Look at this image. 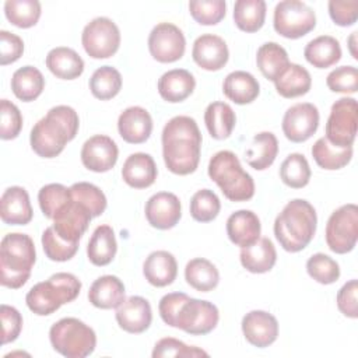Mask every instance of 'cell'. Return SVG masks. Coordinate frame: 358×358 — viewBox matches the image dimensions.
<instances>
[{
	"instance_id": "6da1fadb",
	"label": "cell",
	"mask_w": 358,
	"mask_h": 358,
	"mask_svg": "<svg viewBox=\"0 0 358 358\" xmlns=\"http://www.w3.org/2000/svg\"><path fill=\"white\" fill-rule=\"evenodd\" d=\"M161 140L168 171L185 176L197 169L203 138L193 117L179 115L169 119L164 126Z\"/></svg>"
},
{
	"instance_id": "7a4b0ae2",
	"label": "cell",
	"mask_w": 358,
	"mask_h": 358,
	"mask_svg": "<svg viewBox=\"0 0 358 358\" xmlns=\"http://www.w3.org/2000/svg\"><path fill=\"white\" fill-rule=\"evenodd\" d=\"M78 126V115L71 106H53L34 124L29 136L31 148L42 158H55L76 137Z\"/></svg>"
},
{
	"instance_id": "3957f363",
	"label": "cell",
	"mask_w": 358,
	"mask_h": 358,
	"mask_svg": "<svg viewBox=\"0 0 358 358\" xmlns=\"http://www.w3.org/2000/svg\"><path fill=\"white\" fill-rule=\"evenodd\" d=\"M316 225L317 217L313 206L303 199H294L275 217L274 235L284 250L296 253L310 243Z\"/></svg>"
},
{
	"instance_id": "277c9868",
	"label": "cell",
	"mask_w": 358,
	"mask_h": 358,
	"mask_svg": "<svg viewBox=\"0 0 358 358\" xmlns=\"http://www.w3.org/2000/svg\"><path fill=\"white\" fill-rule=\"evenodd\" d=\"M36 260L35 245L27 234L13 232L4 235L0 243V282L3 287L17 289L29 278Z\"/></svg>"
},
{
	"instance_id": "5b68a950",
	"label": "cell",
	"mask_w": 358,
	"mask_h": 358,
	"mask_svg": "<svg viewBox=\"0 0 358 358\" xmlns=\"http://www.w3.org/2000/svg\"><path fill=\"white\" fill-rule=\"evenodd\" d=\"M208 176L231 201H248L255 196V180L232 151L222 150L211 157Z\"/></svg>"
},
{
	"instance_id": "8992f818",
	"label": "cell",
	"mask_w": 358,
	"mask_h": 358,
	"mask_svg": "<svg viewBox=\"0 0 358 358\" xmlns=\"http://www.w3.org/2000/svg\"><path fill=\"white\" fill-rule=\"evenodd\" d=\"M81 291V281L71 273H56L46 281L35 284L27 294L25 302L31 312L48 316L62 305L74 301Z\"/></svg>"
},
{
	"instance_id": "52a82bcc",
	"label": "cell",
	"mask_w": 358,
	"mask_h": 358,
	"mask_svg": "<svg viewBox=\"0 0 358 358\" xmlns=\"http://www.w3.org/2000/svg\"><path fill=\"white\" fill-rule=\"evenodd\" d=\"M49 340L55 351L67 358H85L96 347L94 329L77 317H63L52 324Z\"/></svg>"
},
{
	"instance_id": "ba28073f",
	"label": "cell",
	"mask_w": 358,
	"mask_h": 358,
	"mask_svg": "<svg viewBox=\"0 0 358 358\" xmlns=\"http://www.w3.org/2000/svg\"><path fill=\"white\" fill-rule=\"evenodd\" d=\"M273 25L277 34L288 39H298L316 27L315 11L299 0H284L274 8Z\"/></svg>"
},
{
	"instance_id": "9c48e42d",
	"label": "cell",
	"mask_w": 358,
	"mask_h": 358,
	"mask_svg": "<svg viewBox=\"0 0 358 358\" xmlns=\"http://www.w3.org/2000/svg\"><path fill=\"white\" fill-rule=\"evenodd\" d=\"M358 241V207L354 203L334 210L326 224V243L337 255L351 252Z\"/></svg>"
},
{
	"instance_id": "30bf717a",
	"label": "cell",
	"mask_w": 358,
	"mask_h": 358,
	"mask_svg": "<svg viewBox=\"0 0 358 358\" xmlns=\"http://www.w3.org/2000/svg\"><path fill=\"white\" fill-rule=\"evenodd\" d=\"M218 320L220 312L213 302L187 295L175 315L172 327L180 329L192 336H204L217 327Z\"/></svg>"
},
{
	"instance_id": "8fae6325",
	"label": "cell",
	"mask_w": 358,
	"mask_h": 358,
	"mask_svg": "<svg viewBox=\"0 0 358 358\" xmlns=\"http://www.w3.org/2000/svg\"><path fill=\"white\" fill-rule=\"evenodd\" d=\"M358 124V105L354 98H340L330 109L326 123V138L337 147H350L355 141Z\"/></svg>"
},
{
	"instance_id": "7c38bea8",
	"label": "cell",
	"mask_w": 358,
	"mask_h": 358,
	"mask_svg": "<svg viewBox=\"0 0 358 358\" xmlns=\"http://www.w3.org/2000/svg\"><path fill=\"white\" fill-rule=\"evenodd\" d=\"M81 43L90 57L108 59L120 46V31L110 18L96 17L84 27Z\"/></svg>"
},
{
	"instance_id": "4fadbf2b",
	"label": "cell",
	"mask_w": 358,
	"mask_h": 358,
	"mask_svg": "<svg viewBox=\"0 0 358 358\" xmlns=\"http://www.w3.org/2000/svg\"><path fill=\"white\" fill-rule=\"evenodd\" d=\"M185 49V35L175 24L159 22L148 35L150 55L159 63H173L182 59Z\"/></svg>"
},
{
	"instance_id": "5bb4252c",
	"label": "cell",
	"mask_w": 358,
	"mask_h": 358,
	"mask_svg": "<svg viewBox=\"0 0 358 358\" xmlns=\"http://www.w3.org/2000/svg\"><path fill=\"white\" fill-rule=\"evenodd\" d=\"M319 126V109L310 102H299L287 109L282 117V133L292 143L309 140Z\"/></svg>"
},
{
	"instance_id": "9a60e30c",
	"label": "cell",
	"mask_w": 358,
	"mask_h": 358,
	"mask_svg": "<svg viewBox=\"0 0 358 358\" xmlns=\"http://www.w3.org/2000/svg\"><path fill=\"white\" fill-rule=\"evenodd\" d=\"M91 220L92 215L88 208L70 197L69 201H66L55 214L52 227L63 239L80 243V239L87 231Z\"/></svg>"
},
{
	"instance_id": "2e32d148",
	"label": "cell",
	"mask_w": 358,
	"mask_h": 358,
	"mask_svg": "<svg viewBox=\"0 0 358 358\" xmlns=\"http://www.w3.org/2000/svg\"><path fill=\"white\" fill-rule=\"evenodd\" d=\"M119 157V148L116 143L105 134H95L90 137L81 148V162L92 172H108L110 171Z\"/></svg>"
},
{
	"instance_id": "e0dca14e",
	"label": "cell",
	"mask_w": 358,
	"mask_h": 358,
	"mask_svg": "<svg viewBox=\"0 0 358 358\" xmlns=\"http://www.w3.org/2000/svg\"><path fill=\"white\" fill-rule=\"evenodd\" d=\"M145 218L148 224L157 229L173 228L182 217V206L179 197L171 192H158L145 203Z\"/></svg>"
},
{
	"instance_id": "ac0fdd59",
	"label": "cell",
	"mask_w": 358,
	"mask_h": 358,
	"mask_svg": "<svg viewBox=\"0 0 358 358\" xmlns=\"http://www.w3.org/2000/svg\"><path fill=\"white\" fill-rule=\"evenodd\" d=\"M242 333L249 344L266 348L278 337V322L266 310H250L242 319Z\"/></svg>"
},
{
	"instance_id": "d6986e66",
	"label": "cell",
	"mask_w": 358,
	"mask_h": 358,
	"mask_svg": "<svg viewBox=\"0 0 358 358\" xmlns=\"http://www.w3.org/2000/svg\"><path fill=\"white\" fill-rule=\"evenodd\" d=\"M115 317L122 330L131 334L143 333L152 322L151 305L143 296H129L116 308Z\"/></svg>"
},
{
	"instance_id": "ffe728a7",
	"label": "cell",
	"mask_w": 358,
	"mask_h": 358,
	"mask_svg": "<svg viewBox=\"0 0 358 358\" xmlns=\"http://www.w3.org/2000/svg\"><path fill=\"white\" fill-rule=\"evenodd\" d=\"M192 57L199 67L207 71H218L227 64L229 59V50L221 36L214 34H204L194 41Z\"/></svg>"
},
{
	"instance_id": "44dd1931",
	"label": "cell",
	"mask_w": 358,
	"mask_h": 358,
	"mask_svg": "<svg viewBox=\"0 0 358 358\" xmlns=\"http://www.w3.org/2000/svg\"><path fill=\"white\" fill-rule=\"evenodd\" d=\"M120 137L129 144L145 143L152 131V117L141 106L126 108L117 119Z\"/></svg>"
},
{
	"instance_id": "7402d4cb",
	"label": "cell",
	"mask_w": 358,
	"mask_h": 358,
	"mask_svg": "<svg viewBox=\"0 0 358 358\" xmlns=\"http://www.w3.org/2000/svg\"><path fill=\"white\" fill-rule=\"evenodd\" d=\"M28 192L21 186H10L4 190L0 200V217L8 225H25L32 220Z\"/></svg>"
},
{
	"instance_id": "603a6c76",
	"label": "cell",
	"mask_w": 358,
	"mask_h": 358,
	"mask_svg": "<svg viewBox=\"0 0 358 358\" xmlns=\"http://www.w3.org/2000/svg\"><path fill=\"white\" fill-rule=\"evenodd\" d=\"M260 220L250 210H238L227 220V235L229 241L239 248L255 243L260 238Z\"/></svg>"
},
{
	"instance_id": "cb8c5ba5",
	"label": "cell",
	"mask_w": 358,
	"mask_h": 358,
	"mask_svg": "<svg viewBox=\"0 0 358 358\" xmlns=\"http://www.w3.org/2000/svg\"><path fill=\"white\" fill-rule=\"evenodd\" d=\"M158 171L154 158L145 152L129 155L122 168V178L130 187L145 189L157 179Z\"/></svg>"
},
{
	"instance_id": "d4e9b609",
	"label": "cell",
	"mask_w": 358,
	"mask_h": 358,
	"mask_svg": "<svg viewBox=\"0 0 358 358\" xmlns=\"http://www.w3.org/2000/svg\"><path fill=\"white\" fill-rule=\"evenodd\" d=\"M145 280L154 287L171 285L178 275V263L172 253L166 250L151 252L143 264Z\"/></svg>"
},
{
	"instance_id": "484cf974",
	"label": "cell",
	"mask_w": 358,
	"mask_h": 358,
	"mask_svg": "<svg viewBox=\"0 0 358 358\" xmlns=\"http://www.w3.org/2000/svg\"><path fill=\"white\" fill-rule=\"evenodd\" d=\"M124 296V284L110 274L98 277L88 291V301L99 309H116L126 299Z\"/></svg>"
},
{
	"instance_id": "4316f807",
	"label": "cell",
	"mask_w": 358,
	"mask_h": 358,
	"mask_svg": "<svg viewBox=\"0 0 358 358\" xmlns=\"http://www.w3.org/2000/svg\"><path fill=\"white\" fill-rule=\"evenodd\" d=\"M196 80L185 69H173L164 73L158 80V92L166 102L176 103L185 101L194 91Z\"/></svg>"
},
{
	"instance_id": "83f0119b",
	"label": "cell",
	"mask_w": 358,
	"mask_h": 358,
	"mask_svg": "<svg viewBox=\"0 0 358 358\" xmlns=\"http://www.w3.org/2000/svg\"><path fill=\"white\" fill-rule=\"evenodd\" d=\"M241 264L250 273L262 274L270 271L277 262V252L268 238H259L255 243L241 248Z\"/></svg>"
},
{
	"instance_id": "f1b7e54d",
	"label": "cell",
	"mask_w": 358,
	"mask_h": 358,
	"mask_svg": "<svg viewBox=\"0 0 358 358\" xmlns=\"http://www.w3.org/2000/svg\"><path fill=\"white\" fill-rule=\"evenodd\" d=\"M222 92L229 101L238 105H246L259 96L260 84L250 73L236 70L225 77L222 83Z\"/></svg>"
},
{
	"instance_id": "f546056e",
	"label": "cell",
	"mask_w": 358,
	"mask_h": 358,
	"mask_svg": "<svg viewBox=\"0 0 358 358\" xmlns=\"http://www.w3.org/2000/svg\"><path fill=\"white\" fill-rule=\"evenodd\" d=\"M46 67L62 80L78 78L84 71V60L71 48L57 46L49 50L46 56Z\"/></svg>"
},
{
	"instance_id": "4dcf8cb0",
	"label": "cell",
	"mask_w": 358,
	"mask_h": 358,
	"mask_svg": "<svg viewBox=\"0 0 358 358\" xmlns=\"http://www.w3.org/2000/svg\"><path fill=\"white\" fill-rule=\"evenodd\" d=\"M303 56L313 67L327 69L341 59V46L334 36L320 35L308 42Z\"/></svg>"
},
{
	"instance_id": "1f68e13d",
	"label": "cell",
	"mask_w": 358,
	"mask_h": 358,
	"mask_svg": "<svg viewBox=\"0 0 358 358\" xmlns=\"http://www.w3.org/2000/svg\"><path fill=\"white\" fill-rule=\"evenodd\" d=\"M116 250L117 243L112 227L106 224L96 227L87 246L88 260L94 266H106L115 259Z\"/></svg>"
},
{
	"instance_id": "d6a6232c",
	"label": "cell",
	"mask_w": 358,
	"mask_h": 358,
	"mask_svg": "<svg viewBox=\"0 0 358 358\" xmlns=\"http://www.w3.org/2000/svg\"><path fill=\"white\" fill-rule=\"evenodd\" d=\"M278 154V141L271 131L257 133L245 152L246 162L256 171H264L273 165Z\"/></svg>"
},
{
	"instance_id": "836d02e7",
	"label": "cell",
	"mask_w": 358,
	"mask_h": 358,
	"mask_svg": "<svg viewBox=\"0 0 358 358\" xmlns=\"http://www.w3.org/2000/svg\"><path fill=\"white\" fill-rule=\"evenodd\" d=\"M204 123L210 136L215 140H225L232 134L236 123L234 109L225 102H211L204 112Z\"/></svg>"
},
{
	"instance_id": "e575fe53",
	"label": "cell",
	"mask_w": 358,
	"mask_h": 358,
	"mask_svg": "<svg viewBox=\"0 0 358 358\" xmlns=\"http://www.w3.org/2000/svg\"><path fill=\"white\" fill-rule=\"evenodd\" d=\"M274 85L282 98H296L309 92L312 87V77L305 67L296 63H289L274 81Z\"/></svg>"
},
{
	"instance_id": "d590c367",
	"label": "cell",
	"mask_w": 358,
	"mask_h": 358,
	"mask_svg": "<svg viewBox=\"0 0 358 358\" xmlns=\"http://www.w3.org/2000/svg\"><path fill=\"white\" fill-rule=\"evenodd\" d=\"M45 88L42 73L34 66H24L14 71L11 77V91L22 102L35 101Z\"/></svg>"
},
{
	"instance_id": "8d00e7d4",
	"label": "cell",
	"mask_w": 358,
	"mask_h": 358,
	"mask_svg": "<svg viewBox=\"0 0 358 358\" xmlns=\"http://www.w3.org/2000/svg\"><path fill=\"white\" fill-rule=\"evenodd\" d=\"M256 63L260 73L270 81H275L288 67L289 59L287 50L277 42H266L257 49Z\"/></svg>"
},
{
	"instance_id": "74e56055",
	"label": "cell",
	"mask_w": 358,
	"mask_h": 358,
	"mask_svg": "<svg viewBox=\"0 0 358 358\" xmlns=\"http://www.w3.org/2000/svg\"><path fill=\"white\" fill-rule=\"evenodd\" d=\"M312 157L315 162L327 171L341 169L350 164L352 158V145L337 147L326 137H320L312 145Z\"/></svg>"
},
{
	"instance_id": "f35d334b",
	"label": "cell",
	"mask_w": 358,
	"mask_h": 358,
	"mask_svg": "<svg viewBox=\"0 0 358 358\" xmlns=\"http://www.w3.org/2000/svg\"><path fill=\"white\" fill-rule=\"evenodd\" d=\"M186 282L200 292L213 291L220 282L218 268L204 257H196L187 262L185 267Z\"/></svg>"
},
{
	"instance_id": "ab89813d",
	"label": "cell",
	"mask_w": 358,
	"mask_h": 358,
	"mask_svg": "<svg viewBox=\"0 0 358 358\" xmlns=\"http://www.w3.org/2000/svg\"><path fill=\"white\" fill-rule=\"evenodd\" d=\"M266 20L264 0H238L234 6V22L243 32H257Z\"/></svg>"
},
{
	"instance_id": "60d3db41",
	"label": "cell",
	"mask_w": 358,
	"mask_h": 358,
	"mask_svg": "<svg viewBox=\"0 0 358 358\" xmlns=\"http://www.w3.org/2000/svg\"><path fill=\"white\" fill-rule=\"evenodd\" d=\"M122 88V76L112 66H101L90 78L91 94L101 101L115 98Z\"/></svg>"
},
{
	"instance_id": "b9f144b4",
	"label": "cell",
	"mask_w": 358,
	"mask_h": 358,
	"mask_svg": "<svg viewBox=\"0 0 358 358\" xmlns=\"http://www.w3.org/2000/svg\"><path fill=\"white\" fill-rule=\"evenodd\" d=\"M310 168L305 155L299 152L289 154L280 166V178L284 185L292 189H302L310 180Z\"/></svg>"
},
{
	"instance_id": "7bdbcfd3",
	"label": "cell",
	"mask_w": 358,
	"mask_h": 358,
	"mask_svg": "<svg viewBox=\"0 0 358 358\" xmlns=\"http://www.w3.org/2000/svg\"><path fill=\"white\" fill-rule=\"evenodd\" d=\"M41 13L38 0H7L4 3L6 18L18 28L34 27L39 21Z\"/></svg>"
},
{
	"instance_id": "ee69618b",
	"label": "cell",
	"mask_w": 358,
	"mask_h": 358,
	"mask_svg": "<svg viewBox=\"0 0 358 358\" xmlns=\"http://www.w3.org/2000/svg\"><path fill=\"white\" fill-rule=\"evenodd\" d=\"M70 193L74 200L88 208L92 218L99 217L106 210V197L103 192L88 182H77L70 186Z\"/></svg>"
},
{
	"instance_id": "f6af8a7d",
	"label": "cell",
	"mask_w": 358,
	"mask_h": 358,
	"mask_svg": "<svg viewBox=\"0 0 358 358\" xmlns=\"http://www.w3.org/2000/svg\"><path fill=\"white\" fill-rule=\"evenodd\" d=\"M42 248L48 259L53 262H67L78 250V242H69L59 236L53 227H48L42 234Z\"/></svg>"
},
{
	"instance_id": "bcb514c9",
	"label": "cell",
	"mask_w": 358,
	"mask_h": 358,
	"mask_svg": "<svg viewBox=\"0 0 358 358\" xmlns=\"http://www.w3.org/2000/svg\"><path fill=\"white\" fill-rule=\"evenodd\" d=\"M221 210L218 196L210 189L197 190L190 200V215L199 222H210L217 218Z\"/></svg>"
},
{
	"instance_id": "7dc6e473",
	"label": "cell",
	"mask_w": 358,
	"mask_h": 358,
	"mask_svg": "<svg viewBox=\"0 0 358 358\" xmlns=\"http://www.w3.org/2000/svg\"><path fill=\"white\" fill-rule=\"evenodd\" d=\"M308 274L319 284H333L340 278L338 263L324 253H315L306 262Z\"/></svg>"
},
{
	"instance_id": "c3c4849f",
	"label": "cell",
	"mask_w": 358,
	"mask_h": 358,
	"mask_svg": "<svg viewBox=\"0 0 358 358\" xmlns=\"http://www.w3.org/2000/svg\"><path fill=\"white\" fill-rule=\"evenodd\" d=\"M70 197H71L70 187H66L62 183L45 185V186L41 187V190L38 193L39 207H41L43 215L50 218V220H53V217L57 213V210L66 201H69Z\"/></svg>"
},
{
	"instance_id": "681fc988",
	"label": "cell",
	"mask_w": 358,
	"mask_h": 358,
	"mask_svg": "<svg viewBox=\"0 0 358 358\" xmlns=\"http://www.w3.org/2000/svg\"><path fill=\"white\" fill-rule=\"evenodd\" d=\"M189 11L196 22L215 25L225 17L227 4L224 0H193L189 3Z\"/></svg>"
},
{
	"instance_id": "f907efd6",
	"label": "cell",
	"mask_w": 358,
	"mask_h": 358,
	"mask_svg": "<svg viewBox=\"0 0 358 358\" xmlns=\"http://www.w3.org/2000/svg\"><path fill=\"white\" fill-rule=\"evenodd\" d=\"M151 355L152 358H162V357L196 358V357H208V352L194 345H187L183 341L176 340L173 337H164L155 343Z\"/></svg>"
},
{
	"instance_id": "816d5d0a",
	"label": "cell",
	"mask_w": 358,
	"mask_h": 358,
	"mask_svg": "<svg viewBox=\"0 0 358 358\" xmlns=\"http://www.w3.org/2000/svg\"><path fill=\"white\" fill-rule=\"evenodd\" d=\"M326 84L333 92L354 94L358 91V70L354 66H340L329 73Z\"/></svg>"
},
{
	"instance_id": "f5cc1de1",
	"label": "cell",
	"mask_w": 358,
	"mask_h": 358,
	"mask_svg": "<svg viewBox=\"0 0 358 358\" xmlns=\"http://www.w3.org/2000/svg\"><path fill=\"white\" fill-rule=\"evenodd\" d=\"M0 137L3 140L15 138L22 129V115L20 109L8 99H1L0 102Z\"/></svg>"
},
{
	"instance_id": "db71d44e",
	"label": "cell",
	"mask_w": 358,
	"mask_h": 358,
	"mask_svg": "<svg viewBox=\"0 0 358 358\" xmlns=\"http://www.w3.org/2000/svg\"><path fill=\"white\" fill-rule=\"evenodd\" d=\"M0 316H1V344L13 343L18 338L21 330H22V316L21 313L10 305L3 303L0 306Z\"/></svg>"
},
{
	"instance_id": "11a10c76",
	"label": "cell",
	"mask_w": 358,
	"mask_h": 358,
	"mask_svg": "<svg viewBox=\"0 0 358 358\" xmlns=\"http://www.w3.org/2000/svg\"><path fill=\"white\" fill-rule=\"evenodd\" d=\"M24 53L22 39L6 29L0 31V64L7 66L17 62Z\"/></svg>"
},
{
	"instance_id": "9f6ffc18",
	"label": "cell",
	"mask_w": 358,
	"mask_h": 358,
	"mask_svg": "<svg viewBox=\"0 0 358 358\" xmlns=\"http://www.w3.org/2000/svg\"><path fill=\"white\" fill-rule=\"evenodd\" d=\"M329 14L334 24L340 27H350L357 22L358 18V1H329Z\"/></svg>"
},
{
	"instance_id": "6f0895ef",
	"label": "cell",
	"mask_w": 358,
	"mask_h": 358,
	"mask_svg": "<svg viewBox=\"0 0 358 358\" xmlns=\"http://www.w3.org/2000/svg\"><path fill=\"white\" fill-rule=\"evenodd\" d=\"M357 292H358V281L355 278L347 281L337 292V308L344 316L350 319L358 317Z\"/></svg>"
},
{
	"instance_id": "680465c9",
	"label": "cell",
	"mask_w": 358,
	"mask_h": 358,
	"mask_svg": "<svg viewBox=\"0 0 358 358\" xmlns=\"http://www.w3.org/2000/svg\"><path fill=\"white\" fill-rule=\"evenodd\" d=\"M355 45H357V32H352L351 36L348 38V48H350L351 56L357 60V59H358V53H357V50H355Z\"/></svg>"
}]
</instances>
